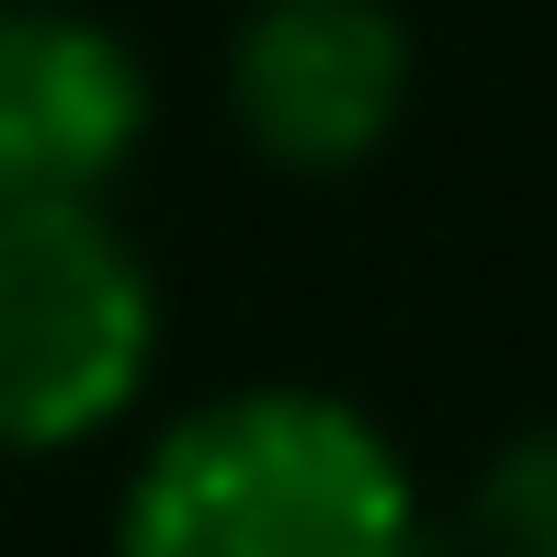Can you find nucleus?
Segmentation results:
<instances>
[{"label":"nucleus","mask_w":557,"mask_h":557,"mask_svg":"<svg viewBox=\"0 0 557 557\" xmlns=\"http://www.w3.org/2000/svg\"><path fill=\"white\" fill-rule=\"evenodd\" d=\"M467 557H557V421L490 455L467 500Z\"/></svg>","instance_id":"nucleus-5"},{"label":"nucleus","mask_w":557,"mask_h":557,"mask_svg":"<svg viewBox=\"0 0 557 557\" xmlns=\"http://www.w3.org/2000/svg\"><path fill=\"white\" fill-rule=\"evenodd\" d=\"M148 137V69L58 0H0V216L103 206Z\"/></svg>","instance_id":"nucleus-4"},{"label":"nucleus","mask_w":557,"mask_h":557,"mask_svg":"<svg viewBox=\"0 0 557 557\" xmlns=\"http://www.w3.org/2000/svg\"><path fill=\"white\" fill-rule=\"evenodd\" d=\"M114 557H421V490L352 398L227 387L125 478Z\"/></svg>","instance_id":"nucleus-1"},{"label":"nucleus","mask_w":557,"mask_h":557,"mask_svg":"<svg viewBox=\"0 0 557 557\" xmlns=\"http://www.w3.org/2000/svg\"><path fill=\"white\" fill-rule=\"evenodd\" d=\"M160 352V285L103 206L0 216V455L91 444Z\"/></svg>","instance_id":"nucleus-2"},{"label":"nucleus","mask_w":557,"mask_h":557,"mask_svg":"<svg viewBox=\"0 0 557 557\" xmlns=\"http://www.w3.org/2000/svg\"><path fill=\"white\" fill-rule=\"evenodd\" d=\"M410 114V23L387 0H250L227 35V125L262 171H364Z\"/></svg>","instance_id":"nucleus-3"}]
</instances>
